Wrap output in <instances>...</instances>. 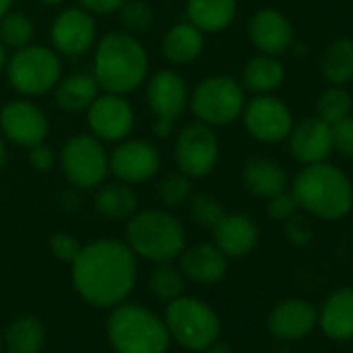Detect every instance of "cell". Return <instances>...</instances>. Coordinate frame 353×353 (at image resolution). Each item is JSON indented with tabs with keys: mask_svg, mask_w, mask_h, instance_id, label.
<instances>
[{
	"mask_svg": "<svg viewBox=\"0 0 353 353\" xmlns=\"http://www.w3.org/2000/svg\"><path fill=\"white\" fill-rule=\"evenodd\" d=\"M285 235L289 239V243L297 245V248H303L312 241L314 237V231H312V225L307 223L305 216H297L293 214L289 221H285Z\"/></svg>",
	"mask_w": 353,
	"mask_h": 353,
	"instance_id": "obj_40",
	"label": "cell"
},
{
	"mask_svg": "<svg viewBox=\"0 0 353 353\" xmlns=\"http://www.w3.org/2000/svg\"><path fill=\"white\" fill-rule=\"evenodd\" d=\"M266 212L272 221H289L297 212V202L291 196V192H281L272 198H268Z\"/></svg>",
	"mask_w": 353,
	"mask_h": 353,
	"instance_id": "obj_39",
	"label": "cell"
},
{
	"mask_svg": "<svg viewBox=\"0 0 353 353\" xmlns=\"http://www.w3.org/2000/svg\"><path fill=\"white\" fill-rule=\"evenodd\" d=\"M318 119H322L324 123L332 125L345 117L351 114L353 108V100L349 96V92L341 85H332L328 90H324L318 98Z\"/></svg>",
	"mask_w": 353,
	"mask_h": 353,
	"instance_id": "obj_33",
	"label": "cell"
},
{
	"mask_svg": "<svg viewBox=\"0 0 353 353\" xmlns=\"http://www.w3.org/2000/svg\"><path fill=\"white\" fill-rule=\"evenodd\" d=\"M291 196L297 208L322 221H339L353 208V183L330 162L305 164L293 179Z\"/></svg>",
	"mask_w": 353,
	"mask_h": 353,
	"instance_id": "obj_3",
	"label": "cell"
},
{
	"mask_svg": "<svg viewBox=\"0 0 353 353\" xmlns=\"http://www.w3.org/2000/svg\"><path fill=\"white\" fill-rule=\"evenodd\" d=\"M108 168L117 181L139 185L150 181L160 170V152L152 141L125 137L108 154Z\"/></svg>",
	"mask_w": 353,
	"mask_h": 353,
	"instance_id": "obj_12",
	"label": "cell"
},
{
	"mask_svg": "<svg viewBox=\"0 0 353 353\" xmlns=\"http://www.w3.org/2000/svg\"><path fill=\"white\" fill-rule=\"evenodd\" d=\"M241 117L248 133L262 143H279L287 139L293 129V114L289 106L270 94H258L245 102Z\"/></svg>",
	"mask_w": 353,
	"mask_h": 353,
	"instance_id": "obj_11",
	"label": "cell"
},
{
	"mask_svg": "<svg viewBox=\"0 0 353 353\" xmlns=\"http://www.w3.org/2000/svg\"><path fill=\"white\" fill-rule=\"evenodd\" d=\"M229 270L227 256L216 248V243H196L181 252V272L183 276L202 283L212 285L225 279Z\"/></svg>",
	"mask_w": 353,
	"mask_h": 353,
	"instance_id": "obj_22",
	"label": "cell"
},
{
	"mask_svg": "<svg viewBox=\"0 0 353 353\" xmlns=\"http://www.w3.org/2000/svg\"><path fill=\"white\" fill-rule=\"evenodd\" d=\"M106 332L117 353H164L170 341L166 324L135 303H119L108 318Z\"/></svg>",
	"mask_w": 353,
	"mask_h": 353,
	"instance_id": "obj_5",
	"label": "cell"
},
{
	"mask_svg": "<svg viewBox=\"0 0 353 353\" xmlns=\"http://www.w3.org/2000/svg\"><path fill=\"white\" fill-rule=\"evenodd\" d=\"M52 48L63 57H81L96 44V21L83 7L63 9L50 26Z\"/></svg>",
	"mask_w": 353,
	"mask_h": 353,
	"instance_id": "obj_14",
	"label": "cell"
},
{
	"mask_svg": "<svg viewBox=\"0 0 353 353\" xmlns=\"http://www.w3.org/2000/svg\"><path fill=\"white\" fill-rule=\"evenodd\" d=\"M332 152H339L345 158H353V117H345L330 125Z\"/></svg>",
	"mask_w": 353,
	"mask_h": 353,
	"instance_id": "obj_37",
	"label": "cell"
},
{
	"mask_svg": "<svg viewBox=\"0 0 353 353\" xmlns=\"http://www.w3.org/2000/svg\"><path fill=\"white\" fill-rule=\"evenodd\" d=\"M48 129V117L30 100H11L0 110V131L17 145L32 148L46 141Z\"/></svg>",
	"mask_w": 353,
	"mask_h": 353,
	"instance_id": "obj_15",
	"label": "cell"
},
{
	"mask_svg": "<svg viewBox=\"0 0 353 353\" xmlns=\"http://www.w3.org/2000/svg\"><path fill=\"white\" fill-rule=\"evenodd\" d=\"M0 353H3V341H0Z\"/></svg>",
	"mask_w": 353,
	"mask_h": 353,
	"instance_id": "obj_49",
	"label": "cell"
},
{
	"mask_svg": "<svg viewBox=\"0 0 353 353\" xmlns=\"http://www.w3.org/2000/svg\"><path fill=\"white\" fill-rule=\"evenodd\" d=\"M61 168L67 181L79 190H96L108 176V152L92 133H77L61 150Z\"/></svg>",
	"mask_w": 353,
	"mask_h": 353,
	"instance_id": "obj_9",
	"label": "cell"
},
{
	"mask_svg": "<svg viewBox=\"0 0 353 353\" xmlns=\"http://www.w3.org/2000/svg\"><path fill=\"white\" fill-rule=\"evenodd\" d=\"M44 326L34 316H19L15 318L5 336V345L9 353H40L44 347Z\"/></svg>",
	"mask_w": 353,
	"mask_h": 353,
	"instance_id": "obj_30",
	"label": "cell"
},
{
	"mask_svg": "<svg viewBox=\"0 0 353 353\" xmlns=\"http://www.w3.org/2000/svg\"><path fill=\"white\" fill-rule=\"evenodd\" d=\"M318 326L330 341L353 339V287H339L326 295L318 312Z\"/></svg>",
	"mask_w": 353,
	"mask_h": 353,
	"instance_id": "obj_21",
	"label": "cell"
},
{
	"mask_svg": "<svg viewBox=\"0 0 353 353\" xmlns=\"http://www.w3.org/2000/svg\"><path fill=\"white\" fill-rule=\"evenodd\" d=\"M237 15V0H188V21L204 34L225 32Z\"/></svg>",
	"mask_w": 353,
	"mask_h": 353,
	"instance_id": "obj_26",
	"label": "cell"
},
{
	"mask_svg": "<svg viewBox=\"0 0 353 353\" xmlns=\"http://www.w3.org/2000/svg\"><path fill=\"white\" fill-rule=\"evenodd\" d=\"M164 324L168 334L190 351H202L221 334V320L216 312L194 297H176L168 301Z\"/></svg>",
	"mask_w": 353,
	"mask_h": 353,
	"instance_id": "obj_7",
	"label": "cell"
},
{
	"mask_svg": "<svg viewBox=\"0 0 353 353\" xmlns=\"http://www.w3.org/2000/svg\"><path fill=\"white\" fill-rule=\"evenodd\" d=\"M28 160H30V166L36 168L38 172H48L57 162V154L50 145H46V141H42L30 148Z\"/></svg>",
	"mask_w": 353,
	"mask_h": 353,
	"instance_id": "obj_41",
	"label": "cell"
},
{
	"mask_svg": "<svg viewBox=\"0 0 353 353\" xmlns=\"http://www.w3.org/2000/svg\"><path fill=\"white\" fill-rule=\"evenodd\" d=\"M204 32H200L190 21H181L166 30L160 42V50L162 57L172 65H190L204 52Z\"/></svg>",
	"mask_w": 353,
	"mask_h": 353,
	"instance_id": "obj_23",
	"label": "cell"
},
{
	"mask_svg": "<svg viewBox=\"0 0 353 353\" xmlns=\"http://www.w3.org/2000/svg\"><path fill=\"white\" fill-rule=\"evenodd\" d=\"M34 32H36L34 21L23 11H9L0 19V42L7 48L17 50L32 44Z\"/></svg>",
	"mask_w": 353,
	"mask_h": 353,
	"instance_id": "obj_31",
	"label": "cell"
},
{
	"mask_svg": "<svg viewBox=\"0 0 353 353\" xmlns=\"http://www.w3.org/2000/svg\"><path fill=\"white\" fill-rule=\"evenodd\" d=\"M204 353H233L231 351V347L227 345V343H223V341H214V343H210L206 349H204Z\"/></svg>",
	"mask_w": 353,
	"mask_h": 353,
	"instance_id": "obj_44",
	"label": "cell"
},
{
	"mask_svg": "<svg viewBox=\"0 0 353 353\" xmlns=\"http://www.w3.org/2000/svg\"><path fill=\"white\" fill-rule=\"evenodd\" d=\"M44 5H50V7H57V5H63L65 0H42Z\"/></svg>",
	"mask_w": 353,
	"mask_h": 353,
	"instance_id": "obj_48",
	"label": "cell"
},
{
	"mask_svg": "<svg viewBox=\"0 0 353 353\" xmlns=\"http://www.w3.org/2000/svg\"><path fill=\"white\" fill-rule=\"evenodd\" d=\"M125 5V0H79V7L90 11L92 15H110L119 13V9Z\"/></svg>",
	"mask_w": 353,
	"mask_h": 353,
	"instance_id": "obj_42",
	"label": "cell"
},
{
	"mask_svg": "<svg viewBox=\"0 0 353 353\" xmlns=\"http://www.w3.org/2000/svg\"><path fill=\"white\" fill-rule=\"evenodd\" d=\"M150 289L152 293L162 301H172L181 297L185 279L179 268H174L170 262H158L156 268L150 272Z\"/></svg>",
	"mask_w": 353,
	"mask_h": 353,
	"instance_id": "obj_32",
	"label": "cell"
},
{
	"mask_svg": "<svg viewBox=\"0 0 353 353\" xmlns=\"http://www.w3.org/2000/svg\"><path fill=\"white\" fill-rule=\"evenodd\" d=\"M172 131H174V121H170V119H162V117H156V121H154V125H152V133H154L156 137L166 139V137H170V135H172Z\"/></svg>",
	"mask_w": 353,
	"mask_h": 353,
	"instance_id": "obj_43",
	"label": "cell"
},
{
	"mask_svg": "<svg viewBox=\"0 0 353 353\" xmlns=\"http://www.w3.org/2000/svg\"><path fill=\"white\" fill-rule=\"evenodd\" d=\"M289 152L299 164H316L328 160L332 154L330 141V125L322 119H303L301 123L293 125L289 133Z\"/></svg>",
	"mask_w": 353,
	"mask_h": 353,
	"instance_id": "obj_19",
	"label": "cell"
},
{
	"mask_svg": "<svg viewBox=\"0 0 353 353\" xmlns=\"http://www.w3.org/2000/svg\"><path fill=\"white\" fill-rule=\"evenodd\" d=\"M190 216L196 225L206 227V229H214L216 223L225 216V208L214 196L198 194V196L190 198Z\"/></svg>",
	"mask_w": 353,
	"mask_h": 353,
	"instance_id": "obj_36",
	"label": "cell"
},
{
	"mask_svg": "<svg viewBox=\"0 0 353 353\" xmlns=\"http://www.w3.org/2000/svg\"><path fill=\"white\" fill-rule=\"evenodd\" d=\"M318 324V310L305 299H283L268 314V330L279 341H299Z\"/></svg>",
	"mask_w": 353,
	"mask_h": 353,
	"instance_id": "obj_18",
	"label": "cell"
},
{
	"mask_svg": "<svg viewBox=\"0 0 353 353\" xmlns=\"http://www.w3.org/2000/svg\"><path fill=\"white\" fill-rule=\"evenodd\" d=\"M119 15L125 30L133 36L148 32L154 23V11L145 0H125V5L119 9Z\"/></svg>",
	"mask_w": 353,
	"mask_h": 353,
	"instance_id": "obj_35",
	"label": "cell"
},
{
	"mask_svg": "<svg viewBox=\"0 0 353 353\" xmlns=\"http://www.w3.org/2000/svg\"><path fill=\"white\" fill-rule=\"evenodd\" d=\"M192 198V179L183 172H172L160 181L158 200L166 208H179Z\"/></svg>",
	"mask_w": 353,
	"mask_h": 353,
	"instance_id": "obj_34",
	"label": "cell"
},
{
	"mask_svg": "<svg viewBox=\"0 0 353 353\" xmlns=\"http://www.w3.org/2000/svg\"><path fill=\"white\" fill-rule=\"evenodd\" d=\"M13 7V0H0V19H3L5 13H9Z\"/></svg>",
	"mask_w": 353,
	"mask_h": 353,
	"instance_id": "obj_47",
	"label": "cell"
},
{
	"mask_svg": "<svg viewBox=\"0 0 353 353\" xmlns=\"http://www.w3.org/2000/svg\"><path fill=\"white\" fill-rule=\"evenodd\" d=\"M245 102L243 85L227 75L206 77L190 94V108L196 121L210 127H225L237 121Z\"/></svg>",
	"mask_w": 353,
	"mask_h": 353,
	"instance_id": "obj_8",
	"label": "cell"
},
{
	"mask_svg": "<svg viewBox=\"0 0 353 353\" xmlns=\"http://www.w3.org/2000/svg\"><path fill=\"white\" fill-rule=\"evenodd\" d=\"M73 264L77 293L98 307L119 305L135 287L137 262L131 248L117 239H98L81 248Z\"/></svg>",
	"mask_w": 353,
	"mask_h": 353,
	"instance_id": "obj_1",
	"label": "cell"
},
{
	"mask_svg": "<svg viewBox=\"0 0 353 353\" xmlns=\"http://www.w3.org/2000/svg\"><path fill=\"white\" fill-rule=\"evenodd\" d=\"M88 125L100 141H121L131 135L135 112L125 96L102 92L88 108Z\"/></svg>",
	"mask_w": 353,
	"mask_h": 353,
	"instance_id": "obj_13",
	"label": "cell"
},
{
	"mask_svg": "<svg viewBox=\"0 0 353 353\" xmlns=\"http://www.w3.org/2000/svg\"><path fill=\"white\" fill-rule=\"evenodd\" d=\"M7 158H9L7 143H5V139H3V137H0V172H3V168L7 166Z\"/></svg>",
	"mask_w": 353,
	"mask_h": 353,
	"instance_id": "obj_45",
	"label": "cell"
},
{
	"mask_svg": "<svg viewBox=\"0 0 353 353\" xmlns=\"http://www.w3.org/2000/svg\"><path fill=\"white\" fill-rule=\"evenodd\" d=\"M320 73L330 85H345L353 79V40L341 36L332 40L320 59Z\"/></svg>",
	"mask_w": 353,
	"mask_h": 353,
	"instance_id": "obj_29",
	"label": "cell"
},
{
	"mask_svg": "<svg viewBox=\"0 0 353 353\" xmlns=\"http://www.w3.org/2000/svg\"><path fill=\"white\" fill-rule=\"evenodd\" d=\"M145 100L156 117L176 121L190 108V88L181 73L162 69L145 83Z\"/></svg>",
	"mask_w": 353,
	"mask_h": 353,
	"instance_id": "obj_16",
	"label": "cell"
},
{
	"mask_svg": "<svg viewBox=\"0 0 353 353\" xmlns=\"http://www.w3.org/2000/svg\"><path fill=\"white\" fill-rule=\"evenodd\" d=\"M248 36L252 44L270 57H281L293 46V26L276 9H260L248 23Z\"/></svg>",
	"mask_w": 353,
	"mask_h": 353,
	"instance_id": "obj_17",
	"label": "cell"
},
{
	"mask_svg": "<svg viewBox=\"0 0 353 353\" xmlns=\"http://www.w3.org/2000/svg\"><path fill=\"white\" fill-rule=\"evenodd\" d=\"M285 81V67L279 57L258 54L250 59L241 73V85L254 94H270Z\"/></svg>",
	"mask_w": 353,
	"mask_h": 353,
	"instance_id": "obj_28",
	"label": "cell"
},
{
	"mask_svg": "<svg viewBox=\"0 0 353 353\" xmlns=\"http://www.w3.org/2000/svg\"><path fill=\"white\" fill-rule=\"evenodd\" d=\"M221 156V143L214 133V127L194 121L188 123L174 137V162L179 172L190 179H202L210 174Z\"/></svg>",
	"mask_w": 353,
	"mask_h": 353,
	"instance_id": "obj_10",
	"label": "cell"
},
{
	"mask_svg": "<svg viewBox=\"0 0 353 353\" xmlns=\"http://www.w3.org/2000/svg\"><path fill=\"white\" fill-rule=\"evenodd\" d=\"M243 183H245L248 192H252L256 198L268 200V198L285 192L289 179H287L285 168L276 160L256 156L243 164Z\"/></svg>",
	"mask_w": 353,
	"mask_h": 353,
	"instance_id": "obj_24",
	"label": "cell"
},
{
	"mask_svg": "<svg viewBox=\"0 0 353 353\" xmlns=\"http://www.w3.org/2000/svg\"><path fill=\"white\" fill-rule=\"evenodd\" d=\"M139 200L131 185L123 181L100 183L94 194V208L108 221H129L137 212Z\"/></svg>",
	"mask_w": 353,
	"mask_h": 353,
	"instance_id": "obj_25",
	"label": "cell"
},
{
	"mask_svg": "<svg viewBox=\"0 0 353 353\" xmlns=\"http://www.w3.org/2000/svg\"><path fill=\"white\" fill-rule=\"evenodd\" d=\"M148 69L143 44L129 32H108L96 44L92 75L102 92L127 96L148 79Z\"/></svg>",
	"mask_w": 353,
	"mask_h": 353,
	"instance_id": "obj_2",
	"label": "cell"
},
{
	"mask_svg": "<svg viewBox=\"0 0 353 353\" xmlns=\"http://www.w3.org/2000/svg\"><path fill=\"white\" fill-rule=\"evenodd\" d=\"M214 243L227 258H241L258 245V227L243 212H225L214 227Z\"/></svg>",
	"mask_w": 353,
	"mask_h": 353,
	"instance_id": "obj_20",
	"label": "cell"
},
{
	"mask_svg": "<svg viewBox=\"0 0 353 353\" xmlns=\"http://www.w3.org/2000/svg\"><path fill=\"white\" fill-rule=\"evenodd\" d=\"M5 69L11 88L28 98L52 92L63 75L59 52L42 44H28L17 48L7 61Z\"/></svg>",
	"mask_w": 353,
	"mask_h": 353,
	"instance_id": "obj_6",
	"label": "cell"
},
{
	"mask_svg": "<svg viewBox=\"0 0 353 353\" xmlns=\"http://www.w3.org/2000/svg\"><path fill=\"white\" fill-rule=\"evenodd\" d=\"M81 248L83 245L79 243V239L75 235H71V233L61 231V233H54L50 237V252L61 262H73L79 256Z\"/></svg>",
	"mask_w": 353,
	"mask_h": 353,
	"instance_id": "obj_38",
	"label": "cell"
},
{
	"mask_svg": "<svg viewBox=\"0 0 353 353\" xmlns=\"http://www.w3.org/2000/svg\"><path fill=\"white\" fill-rule=\"evenodd\" d=\"M7 61H9V57H7V46L0 42V71H3L5 67H7Z\"/></svg>",
	"mask_w": 353,
	"mask_h": 353,
	"instance_id": "obj_46",
	"label": "cell"
},
{
	"mask_svg": "<svg viewBox=\"0 0 353 353\" xmlns=\"http://www.w3.org/2000/svg\"><path fill=\"white\" fill-rule=\"evenodd\" d=\"M127 245L154 264L170 262L185 250V229L168 210L135 212L127 223Z\"/></svg>",
	"mask_w": 353,
	"mask_h": 353,
	"instance_id": "obj_4",
	"label": "cell"
},
{
	"mask_svg": "<svg viewBox=\"0 0 353 353\" xmlns=\"http://www.w3.org/2000/svg\"><path fill=\"white\" fill-rule=\"evenodd\" d=\"M100 85L94 75L90 73H75L69 77H61V81L54 88L57 104L63 110L69 112H83L90 108V104L98 98Z\"/></svg>",
	"mask_w": 353,
	"mask_h": 353,
	"instance_id": "obj_27",
	"label": "cell"
}]
</instances>
